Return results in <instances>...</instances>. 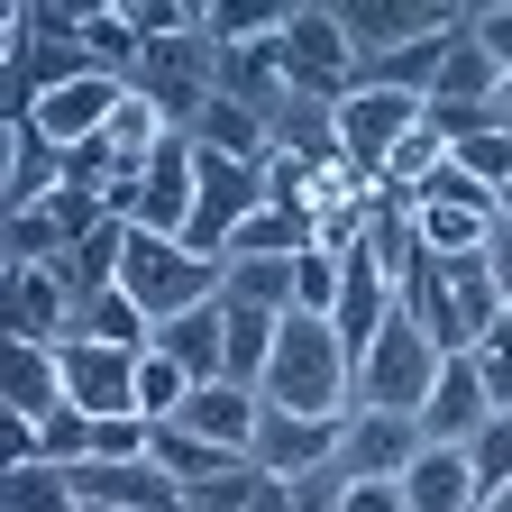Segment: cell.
<instances>
[{
	"label": "cell",
	"instance_id": "6da1fadb",
	"mask_svg": "<svg viewBox=\"0 0 512 512\" xmlns=\"http://www.w3.org/2000/svg\"><path fill=\"white\" fill-rule=\"evenodd\" d=\"M256 394L275 412H357V357L339 348V330L320 311H284V339H275Z\"/></svg>",
	"mask_w": 512,
	"mask_h": 512
},
{
	"label": "cell",
	"instance_id": "7a4b0ae2",
	"mask_svg": "<svg viewBox=\"0 0 512 512\" xmlns=\"http://www.w3.org/2000/svg\"><path fill=\"white\" fill-rule=\"evenodd\" d=\"M119 293L138 302L156 330L165 320H183V311H202V302H220V266L211 256H192L183 238H156V229H128V266H119Z\"/></svg>",
	"mask_w": 512,
	"mask_h": 512
},
{
	"label": "cell",
	"instance_id": "3957f363",
	"mask_svg": "<svg viewBox=\"0 0 512 512\" xmlns=\"http://www.w3.org/2000/svg\"><path fill=\"white\" fill-rule=\"evenodd\" d=\"M439 366H448V357L430 348V330H421L412 311H394V320H384V339L357 357V412H412V421H421Z\"/></svg>",
	"mask_w": 512,
	"mask_h": 512
},
{
	"label": "cell",
	"instance_id": "277c9868",
	"mask_svg": "<svg viewBox=\"0 0 512 512\" xmlns=\"http://www.w3.org/2000/svg\"><path fill=\"white\" fill-rule=\"evenodd\" d=\"M275 46H284V83H293L302 101H348V92H357V46H348V28H339V0H302Z\"/></svg>",
	"mask_w": 512,
	"mask_h": 512
},
{
	"label": "cell",
	"instance_id": "5b68a950",
	"mask_svg": "<svg viewBox=\"0 0 512 512\" xmlns=\"http://www.w3.org/2000/svg\"><path fill=\"white\" fill-rule=\"evenodd\" d=\"M421 128V101L412 92H375V83H357L348 101H339V156L366 174V183H384V165H394V147Z\"/></svg>",
	"mask_w": 512,
	"mask_h": 512
},
{
	"label": "cell",
	"instance_id": "8992f818",
	"mask_svg": "<svg viewBox=\"0 0 512 512\" xmlns=\"http://www.w3.org/2000/svg\"><path fill=\"white\" fill-rule=\"evenodd\" d=\"M339 448H348V412H275L266 403V430H256L247 458L266 476H284V485H302L320 467H339Z\"/></svg>",
	"mask_w": 512,
	"mask_h": 512
},
{
	"label": "cell",
	"instance_id": "52a82bcc",
	"mask_svg": "<svg viewBox=\"0 0 512 512\" xmlns=\"http://www.w3.org/2000/svg\"><path fill=\"white\" fill-rule=\"evenodd\" d=\"M64 403L92 412V421H138V357L101 348V339H64Z\"/></svg>",
	"mask_w": 512,
	"mask_h": 512
},
{
	"label": "cell",
	"instance_id": "ba28073f",
	"mask_svg": "<svg viewBox=\"0 0 512 512\" xmlns=\"http://www.w3.org/2000/svg\"><path fill=\"white\" fill-rule=\"evenodd\" d=\"M64 476H74V494L92 512H192V494L156 458H83V467H64Z\"/></svg>",
	"mask_w": 512,
	"mask_h": 512
},
{
	"label": "cell",
	"instance_id": "9c48e42d",
	"mask_svg": "<svg viewBox=\"0 0 512 512\" xmlns=\"http://www.w3.org/2000/svg\"><path fill=\"white\" fill-rule=\"evenodd\" d=\"M421 448H430V439H421L412 412H348V448H339V467H348V485H403Z\"/></svg>",
	"mask_w": 512,
	"mask_h": 512
},
{
	"label": "cell",
	"instance_id": "30bf717a",
	"mask_svg": "<svg viewBox=\"0 0 512 512\" xmlns=\"http://www.w3.org/2000/svg\"><path fill=\"white\" fill-rule=\"evenodd\" d=\"M119 101H128V83L119 74H83V83H64V92H46L37 110H19V119H37L46 138L74 156V147H92V138H110V119H119Z\"/></svg>",
	"mask_w": 512,
	"mask_h": 512
},
{
	"label": "cell",
	"instance_id": "8fae6325",
	"mask_svg": "<svg viewBox=\"0 0 512 512\" xmlns=\"http://www.w3.org/2000/svg\"><path fill=\"white\" fill-rule=\"evenodd\" d=\"M467 10H412V0H339V28H348V46H357V64H375V55H394V46H412V37H439V28H458Z\"/></svg>",
	"mask_w": 512,
	"mask_h": 512
},
{
	"label": "cell",
	"instance_id": "7c38bea8",
	"mask_svg": "<svg viewBox=\"0 0 512 512\" xmlns=\"http://www.w3.org/2000/svg\"><path fill=\"white\" fill-rule=\"evenodd\" d=\"M485 421H494V394H485L476 357H448L439 384H430V403H421V439H430V448H467Z\"/></svg>",
	"mask_w": 512,
	"mask_h": 512
},
{
	"label": "cell",
	"instance_id": "4fadbf2b",
	"mask_svg": "<svg viewBox=\"0 0 512 512\" xmlns=\"http://www.w3.org/2000/svg\"><path fill=\"white\" fill-rule=\"evenodd\" d=\"M183 430H202L211 448H229V458H247V448H256V430H266V394H256V384H192V403L174 412Z\"/></svg>",
	"mask_w": 512,
	"mask_h": 512
},
{
	"label": "cell",
	"instance_id": "5bb4252c",
	"mask_svg": "<svg viewBox=\"0 0 512 512\" xmlns=\"http://www.w3.org/2000/svg\"><path fill=\"white\" fill-rule=\"evenodd\" d=\"M10 339H28V348H64L74 339V293L55 284V266L10 275Z\"/></svg>",
	"mask_w": 512,
	"mask_h": 512
},
{
	"label": "cell",
	"instance_id": "9a60e30c",
	"mask_svg": "<svg viewBox=\"0 0 512 512\" xmlns=\"http://www.w3.org/2000/svg\"><path fill=\"white\" fill-rule=\"evenodd\" d=\"M403 503H412V512H485L467 448H421L412 476H403Z\"/></svg>",
	"mask_w": 512,
	"mask_h": 512
},
{
	"label": "cell",
	"instance_id": "2e32d148",
	"mask_svg": "<svg viewBox=\"0 0 512 512\" xmlns=\"http://www.w3.org/2000/svg\"><path fill=\"white\" fill-rule=\"evenodd\" d=\"M220 302H256V311H302V256H229L220 266Z\"/></svg>",
	"mask_w": 512,
	"mask_h": 512
},
{
	"label": "cell",
	"instance_id": "e0dca14e",
	"mask_svg": "<svg viewBox=\"0 0 512 512\" xmlns=\"http://www.w3.org/2000/svg\"><path fill=\"white\" fill-rule=\"evenodd\" d=\"M275 156L348 165V156H339V101H302V92H284V101H275Z\"/></svg>",
	"mask_w": 512,
	"mask_h": 512
},
{
	"label": "cell",
	"instance_id": "ac0fdd59",
	"mask_svg": "<svg viewBox=\"0 0 512 512\" xmlns=\"http://www.w3.org/2000/svg\"><path fill=\"white\" fill-rule=\"evenodd\" d=\"M0 394H10V412H19V421H46V412H64V357H55V348H28V339H10Z\"/></svg>",
	"mask_w": 512,
	"mask_h": 512
},
{
	"label": "cell",
	"instance_id": "d6986e66",
	"mask_svg": "<svg viewBox=\"0 0 512 512\" xmlns=\"http://www.w3.org/2000/svg\"><path fill=\"white\" fill-rule=\"evenodd\" d=\"M156 348L192 375V384H220L229 375V339H220V302H202V311H183V320H165L156 330Z\"/></svg>",
	"mask_w": 512,
	"mask_h": 512
},
{
	"label": "cell",
	"instance_id": "ffe728a7",
	"mask_svg": "<svg viewBox=\"0 0 512 512\" xmlns=\"http://www.w3.org/2000/svg\"><path fill=\"white\" fill-rule=\"evenodd\" d=\"M55 183H64V147L37 119H10V211H37Z\"/></svg>",
	"mask_w": 512,
	"mask_h": 512
},
{
	"label": "cell",
	"instance_id": "44dd1931",
	"mask_svg": "<svg viewBox=\"0 0 512 512\" xmlns=\"http://www.w3.org/2000/svg\"><path fill=\"white\" fill-rule=\"evenodd\" d=\"M147 458L192 494V485H211V476H229L238 458H229V448H211L202 430H183V421H147Z\"/></svg>",
	"mask_w": 512,
	"mask_h": 512
},
{
	"label": "cell",
	"instance_id": "7402d4cb",
	"mask_svg": "<svg viewBox=\"0 0 512 512\" xmlns=\"http://www.w3.org/2000/svg\"><path fill=\"white\" fill-rule=\"evenodd\" d=\"M220 339H229V384H266V357L284 339V320L256 311V302H220Z\"/></svg>",
	"mask_w": 512,
	"mask_h": 512
},
{
	"label": "cell",
	"instance_id": "603a6c76",
	"mask_svg": "<svg viewBox=\"0 0 512 512\" xmlns=\"http://www.w3.org/2000/svg\"><path fill=\"white\" fill-rule=\"evenodd\" d=\"M74 339H101V348H128V357H147V348H156V320H147L138 302H128V293H101V302H83Z\"/></svg>",
	"mask_w": 512,
	"mask_h": 512
},
{
	"label": "cell",
	"instance_id": "cb8c5ba5",
	"mask_svg": "<svg viewBox=\"0 0 512 512\" xmlns=\"http://www.w3.org/2000/svg\"><path fill=\"white\" fill-rule=\"evenodd\" d=\"M83 46H92L101 74H119V83H138V64H147V37H138L128 10H83Z\"/></svg>",
	"mask_w": 512,
	"mask_h": 512
},
{
	"label": "cell",
	"instance_id": "d4e9b609",
	"mask_svg": "<svg viewBox=\"0 0 512 512\" xmlns=\"http://www.w3.org/2000/svg\"><path fill=\"white\" fill-rule=\"evenodd\" d=\"M0 512H83V494H74V476L64 467H10V485H0Z\"/></svg>",
	"mask_w": 512,
	"mask_h": 512
},
{
	"label": "cell",
	"instance_id": "484cf974",
	"mask_svg": "<svg viewBox=\"0 0 512 512\" xmlns=\"http://www.w3.org/2000/svg\"><path fill=\"white\" fill-rule=\"evenodd\" d=\"M412 211H467V220H494L503 202H494V183H476V174H467L458 156H448V165H439V174H430V183L412 192Z\"/></svg>",
	"mask_w": 512,
	"mask_h": 512
},
{
	"label": "cell",
	"instance_id": "4316f807",
	"mask_svg": "<svg viewBox=\"0 0 512 512\" xmlns=\"http://www.w3.org/2000/svg\"><path fill=\"white\" fill-rule=\"evenodd\" d=\"M284 19L293 10H266V0H220V10L202 19V37L211 46H266V37H284Z\"/></svg>",
	"mask_w": 512,
	"mask_h": 512
},
{
	"label": "cell",
	"instance_id": "83f0119b",
	"mask_svg": "<svg viewBox=\"0 0 512 512\" xmlns=\"http://www.w3.org/2000/svg\"><path fill=\"white\" fill-rule=\"evenodd\" d=\"M439 165H448V138H439V128L421 119V128H412V138L394 147V165H384V192H394V202H412V192H421V183H430Z\"/></svg>",
	"mask_w": 512,
	"mask_h": 512
},
{
	"label": "cell",
	"instance_id": "f1b7e54d",
	"mask_svg": "<svg viewBox=\"0 0 512 512\" xmlns=\"http://www.w3.org/2000/svg\"><path fill=\"white\" fill-rule=\"evenodd\" d=\"M183 403H192V375H183L165 348H147V357H138V421H174Z\"/></svg>",
	"mask_w": 512,
	"mask_h": 512
},
{
	"label": "cell",
	"instance_id": "f546056e",
	"mask_svg": "<svg viewBox=\"0 0 512 512\" xmlns=\"http://www.w3.org/2000/svg\"><path fill=\"white\" fill-rule=\"evenodd\" d=\"M64 256V220L37 202V211H10V275H28V266H55Z\"/></svg>",
	"mask_w": 512,
	"mask_h": 512
},
{
	"label": "cell",
	"instance_id": "4dcf8cb0",
	"mask_svg": "<svg viewBox=\"0 0 512 512\" xmlns=\"http://www.w3.org/2000/svg\"><path fill=\"white\" fill-rule=\"evenodd\" d=\"M467 467H476V494H512V412H494L476 439H467Z\"/></svg>",
	"mask_w": 512,
	"mask_h": 512
},
{
	"label": "cell",
	"instance_id": "1f68e13d",
	"mask_svg": "<svg viewBox=\"0 0 512 512\" xmlns=\"http://www.w3.org/2000/svg\"><path fill=\"white\" fill-rule=\"evenodd\" d=\"M476 375H485V394H494V412H512V311H503L494 330L476 339Z\"/></svg>",
	"mask_w": 512,
	"mask_h": 512
},
{
	"label": "cell",
	"instance_id": "d6a6232c",
	"mask_svg": "<svg viewBox=\"0 0 512 512\" xmlns=\"http://www.w3.org/2000/svg\"><path fill=\"white\" fill-rule=\"evenodd\" d=\"M458 165H467L476 183H494V202H503V183H512V128H494V138L458 147Z\"/></svg>",
	"mask_w": 512,
	"mask_h": 512
},
{
	"label": "cell",
	"instance_id": "836d02e7",
	"mask_svg": "<svg viewBox=\"0 0 512 512\" xmlns=\"http://www.w3.org/2000/svg\"><path fill=\"white\" fill-rule=\"evenodd\" d=\"M467 28H476V46H485V55L503 64V74H512V0H503V10H476Z\"/></svg>",
	"mask_w": 512,
	"mask_h": 512
},
{
	"label": "cell",
	"instance_id": "e575fe53",
	"mask_svg": "<svg viewBox=\"0 0 512 512\" xmlns=\"http://www.w3.org/2000/svg\"><path fill=\"white\" fill-rule=\"evenodd\" d=\"M339 512H412V503H403V485H348Z\"/></svg>",
	"mask_w": 512,
	"mask_h": 512
},
{
	"label": "cell",
	"instance_id": "d590c367",
	"mask_svg": "<svg viewBox=\"0 0 512 512\" xmlns=\"http://www.w3.org/2000/svg\"><path fill=\"white\" fill-rule=\"evenodd\" d=\"M485 266H494V284H503V311H512V220H494V238H485Z\"/></svg>",
	"mask_w": 512,
	"mask_h": 512
},
{
	"label": "cell",
	"instance_id": "8d00e7d4",
	"mask_svg": "<svg viewBox=\"0 0 512 512\" xmlns=\"http://www.w3.org/2000/svg\"><path fill=\"white\" fill-rule=\"evenodd\" d=\"M494 110H503V128H512V74H503V92H494Z\"/></svg>",
	"mask_w": 512,
	"mask_h": 512
},
{
	"label": "cell",
	"instance_id": "74e56055",
	"mask_svg": "<svg viewBox=\"0 0 512 512\" xmlns=\"http://www.w3.org/2000/svg\"><path fill=\"white\" fill-rule=\"evenodd\" d=\"M494 220H512V183H503V211H494Z\"/></svg>",
	"mask_w": 512,
	"mask_h": 512
},
{
	"label": "cell",
	"instance_id": "f35d334b",
	"mask_svg": "<svg viewBox=\"0 0 512 512\" xmlns=\"http://www.w3.org/2000/svg\"><path fill=\"white\" fill-rule=\"evenodd\" d=\"M485 512H512V494H494V503H485Z\"/></svg>",
	"mask_w": 512,
	"mask_h": 512
},
{
	"label": "cell",
	"instance_id": "ab89813d",
	"mask_svg": "<svg viewBox=\"0 0 512 512\" xmlns=\"http://www.w3.org/2000/svg\"><path fill=\"white\" fill-rule=\"evenodd\" d=\"M83 512H92V503H83Z\"/></svg>",
	"mask_w": 512,
	"mask_h": 512
}]
</instances>
